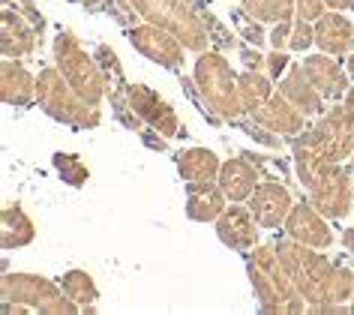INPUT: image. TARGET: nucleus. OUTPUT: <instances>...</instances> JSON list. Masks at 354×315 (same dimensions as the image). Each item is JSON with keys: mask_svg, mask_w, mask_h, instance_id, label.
Segmentation results:
<instances>
[{"mask_svg": "<svg viewBox=\"0 0 354 315\" xmlns=\"http://www.w3.org/2000/svg\"><path fill=\"white\" fill-rule=\"evenodd\" d=\"M15 6H19V10H21L24 15H28V19H30L33 24H37L39 33L46 30V19H42V12L37 10V3H33V0H15Z\"/></svg>", "mask_w": 354, "mask_h": 315, "instance_id": "58836bf2", "label": "nucleus"}, {"mask_svg": "<svg viewBox=\"0 0 354 315\" xmlns=\"http://www.w3.org/2000/svg\"><path fill=\"white\" fill-rule=\"evenodd\" d=\"M42 42L39 28L24 15L12 0H3V12H0V51L10 60H21L37 55Z\"/></svg>", "mask_w": 354, "mask_h": 315, "instance_id": "f8f14e48", "label": "nucleus"}, {"mask_svg": "<svg viewBox=\"0 0 354 315\" xmlns=\"http://www.w3.org/2000/svg\"><path fill=\"white\" fill-rule=\"evenodd\" d=\"M51 60H55L57 73L64 75L87 102L100 105L105 96H109V78H105L100 60L82 46V39L69 28H60L55 42H51Z\"/></svg>", "mask_w": 354, "mask_h": 315, "instance_id": "423d86ee", "label": "nucleus"}, {"mask_svg": "<svg viewBox=\"0 0 354 315\" xmlns=\"http://www.w3.org/2000/svg\"><path fill=\"white\" fill-rule=\"evenodd\" d=\"M219 156L210 151V147H187V151L177 153V171L187 183L196 180H216L219 178Z\"/></svg>", "mask_w": 354, "mask_h": 315, "instance_id": "b1692460", "label": "nucleus"}, {"mask_svg": "<svg viewBox=\"0 0 354 315\" xmlns=\"http://www.w3.org/2000/svg\"><path fill=\"white\" fill-rule=\"evenodd\" d=\"M295 12H297V19H304V21H313V24H315V21L327 12V3H324V0H297Z\"/></svg>", "mask_w": 354, "mask_h": 315, "instance_id": "e433bc0d", "label": "nucleus"}, {"mask_svg": "<svg viewBox=\"0 0 354 315\" xmlns=\"http://www.w3.org/2000/svg\"><path fill=\"white\" fill-rule=\"evenodd\" d=\"M250 283L255 288L261 312H306L309 303L300 297L295 279L288 276L282 258L277 256V247H255L246 258Z\"/></svg>", "mask_w": 354, "mask_h": 315, "instance_id": "7ed1b4c3", "label": "nucleus"}, {"mask_svg": "<svg viewBox=\"0 0 354 315\" xmlns=\"http://www.w3.org/2000/svg\"><path fill=\"white\" fill-rule=\"evenodd\" d=\"M315 46L330 57L354 55V24L342 12H324L315 21Z\"/></svg>", "mask_w": 354, "mask_h": 315, "instance_id": "a211bd4d", "label": "nucleus"}, {"mask_svg": "<svg viewBox=\"0 0 354 315\" xmlns=\"http://www.w3.org/2000/svg\"><path fill=\"white\" fill-rule=\"evenodd\" d=\"M141 19L171 30L189 51H207L210 30L201 10L192 0H132Z\"/></svg>", "mask_w": 354, "mask_h": 315, "instance_id": "0eeeda50", "label": "nucleus"}, {"mask_svg": "<svg viewBox=\"0 0 354 315\" xmlns=\"http://www.w3.org/2000/svg\"><path fill=\"white\" fill-rule=\"evenodd\" d=\"M241 60L246 64V69H255V73H264V69H268V55H261L259 46H250V42L241 46Z\"/></svg>", "mask_w": 354, "mask_h": 315, "instance_id": "4c0bfd02", "label": "nucleus"}, {"mask_svg": "<svg viewBox=\"0 0 354 315\" xmlns=\"http://www.w3.org/2000/svg\"><path fill=\"white\" fill-rule=\"evenodd\" d=\"M295 6L297 0H241V10L261 24L291 21V15H297Z\"/></svg>", "mask_w": 354, "mask_h": 315, "instance_id": "bb28decb", "label": "nucleus"}, {"mask_svg": "<svg viewBox=\"0 0 354 315\" xmlns=\"http://www.w3.org/2000/svg\"><path fill=\"white\" fill-rule=\"evenodd\" d=\"M216 183L223 187L228 201H246L255 192V187L261 183V171L250 156H234V160L223 162Z\"/></svg>", "mask_w": 354, "mask_h": 315, "instance_id": "aec40b11", "label": "nucleus"}, {"mask_svg": "<svg viewBox=\"0 0 354 315\" xmlns=\"http://www.w3.org/2000/svg\"><path fill=\"white\" fill-rule=\"evenodd\" d=\"M96 60H100V66H102V73H105V78H109V90L111 87H127L129 82L123 78V66H120V60H118V51H114L111 46H96Z\"/></svg>", "mask_w": 354, "mask_h": 315, "instance_id": "c85d7f7f", "label": "nucleus"}, {"mask_svg": "<svg viewBox=\"0 0 354 315\" xmlns=\"http://www.w3.org/2000/svg\"><path fill=\"white\" fill-rule=\"evenodd\" d=\"M141 142H145L147 147H153V151H168V138L162 135V133H156V129H141Z\"/></svg>", "mask_w": 354, "mask_h": 315, "instance_id": "ea45409f", "label": "nucleus"}, {"mask_svg": "<svg viewBox=\"0 0 354 315\" xmlns=\"http://www.w3.org/2000/svg\"><path fill=\"white\" fill-rule=\"evenodd\" d=\"M0 96H3L6 105L28 108V105L37 99V75L24 64H19V60L6 57L3 64H0Z\"/></svg>", "mask_w": 354, "mask_h": 315, "instance_id": "412c9836", "label": "nucleus"}, {"mask_svg": "<svg viewBox=\"0 0 354 315\" xmlns=\"http://www.w3.org/2000/svg\"><path fill=\"white\" fill-rule=\"evenodd\" d=\"M327 10H351L354 0H324Z\"/></svg>", "mask_w": 354, "mask_h": 315, "instance_id": "79ce46f5", "label": "nucleus"}, {"mask_svg": "<svg viewBox=\"0 0 354 315\" xmlns=\"http://www.w3.org/2000/svg\"><path fill=\"white\" fill-rule=\"evenodd\" d=\"M232 21L237 24V33H241V37L250 42V46H264V42H268V30L261 28V21H255L252 15H246L243 10L241 12H232Z\"/></svg>", "mask_w": 354, "mask_h": 315, "instance_id": "c756f323", "label": "nucleus"}, {"mask_svg": "<svg viewBox=\"0 0 354 315\" xmlns=\"http://www.w3.org/2000/svg\"><path fill=\"white\" fill-rule=\"evenodd\" d=\"M351 312H354V297H351Z\"/></svg>", "mask_w": 354, "mask_h": 315, "instance_id": "49530a36", "label": "nucleus"}, {"mask_svg": "<svg viewBox=\"0 0 354 315\" xmlns=\"http://www.w3.org/2000/svg\"><path fill=\"white\" fill-rule=\"evenodd\" d=\"M234 124H237V129H243V133L250 135L252 142H259V144H264V147H282V135H277L273 129L261 126V124H255L250 115H246V120L241 117V120H234Z\"/></svg>", "mask_w": 354, "mask_h": 315, "instance_id": "7c9ffc66", "label": "nucleus"}, {"mask_svg": "<svg viewBox=\"0 0 354 315\" xmlns=\"http://www.w3.org/2000/svg\"><path fill=\"white\" fill-rule=\"evenodd\" d=\"M345 69H348V75H351V82H354V55L345 60Z\"/></svg>", "mask_w": 354, "mask_h": 315, "instance_id": "c03bdc74", "label": "nucleus"}, {"mask_svg": "<svg viewBox=\"0 0 354 315\" xmlns=\"http://www.w3.org/2000/svg\"><path fill=\"white\" fill-rule=\"evenodd\" d=\"M201 10V6H198ZM205 15V21H207V30H210V46H216V48H232L234 46V33H228L225 24H219L210 12H201Z\"/></svg>", "mask_w": 354, "mask_h": 315, "instance_id": "72a5a7b5", "label": "nucleus"}, {"mask_svg": "<svg viewBox=\"0 0 354 315\" xmlns=\"http://www.w3.org/2000/svg\"><path fill=\"white\" fill-rule=\"evenodd\" d=\"M0 294H3V303H19V306H28V309L42 312V315L82 312V306L60 288V283H51V279L39 276V274H3V279H0Z\"/></svg>", "mask_w": 354, "mask_h": 315, "instance_id": "6e6552de", "label": "nucleus"}, {"mask_svg": "<svg viewBox=\"0 0 354 315\" xmlns=\"http://www.w3.org/2000/svg\"><path fill=\"white\" fill-rule=\"evenodd\" d=\"M192 82H196L201 99L207 102V108L214 111L216 117L234 124V120H241L246 115L243 99H241V87H237V73L216 48L198 51L196 66H192Z\"/></svg>", "mask_w": 354, "mask_h": 315, "instance_id": "20e7f679", "label": "nucleus"}, {"mask_svg": "<svg viewBox=\"0 0 354 315\" xmlns=\"http://www.w3.org/2000/svg\"><path fill=\"white\" fill-rule=\"evenodd\" d=\"M250 117L255 120V124L273 129L277 135L288 138V142H291V138H297L306 129V115L297 108L295 102H288V96L282 93V90L273 93L270 99L264 102L259 111H252Z\"/></svg>", "mask_w": 354, "mask_h": 315, "instance_id": "2eb2a0df", "label": "nucleus"}, {"mask_svg": "<svg viewBox=\"0 0 354 315\" xmlns=\"http://www.w3.org/2000/svg\"><path fill=\"white\" fill-rule=\"evenodd\" d=\"M123 96H127V102L132 105V111L145 120L150 129H156V133H162L165 138H180L187 129H183L180 117H177L174 105L162 99L153 87L147 84H127L123 87Z\"/></svg>", "mask_w": 354, "mask_h": 315, "instance_id": "9d476101", "label": "nucleus"}, {"mask_svg": "<svg viewBox=\"0 0 354 315\" xmlns=\"http://www.w3.org/2000/svg\"><path fill=\"white\" fill-rule=\"evenodd\" d=\"M78 3H82V6H84V10H91V12H102L105 0H78Z\"/></svg>", "mask_w": 354, "mask_h": 315, "instance_id": "37998d69", "label": "nucleus"}, {"mask_svg": "<svg viewBox=\"0 0 354 315\" xmlns=\"http://www.w3.org/2000/svg\"><path fill=\"white\" fill-rule=\"evenodd\" d=\"M277 247V256L282 258L288 276L295 279L300 297L309 303V312H315L318 306L330 303H348L354 297V270L339 267L324 256L322 249H313L306 243L295 238H282Z\"/></svg>", "mask_w": 354, "mask_h": 315, "instance_id": "f03ea898", "label": "nucleus"}, {"mask_svg": "<svg viewBox=\"0 0 354 315\" xmlns=\"http://www.w3.org/2000/svg\"><path fill=\"white\" fill-rule=\"evenodd\" d=\"M342 247L354 256V225H351V229H345V231H342Z\"/></svg>", "mask_w": 354, "mask_h": 315, "instance_id": "a19ab883", "label": "nucleus"}, {"mask_svg": "<svg viewBox=\"0 0 354 315\" xmlns=\"http://www.w3.org/2000/svg\"><path fill=\"white\" fill-rule=\"evenodd\" d=\"M246 204H250L252 216L259 220L261 229H277L288 220L291 207L297 204L295 195H291V189L286 183H277V180H264L255 187V192L250 198H246Z\"/></svg>", "mask_w": 354, "mask_h": 315, "instance_id": "4468645a", "label": "nucleus"}, {"mask_svg": "<svg viewBox=\"0 0 354 315\" xmlns=\"http://www.w3.org/2000/svg\"><path fill=\"white\" fill-rule=\"evenodd\" d=\"M288 66H291V57H288V51H279V48H273L270 55H268V69H264V73H268L273 82H279L282 75L288 73Z\"/></svg>", "mask_w": 354, "mask_h": 315, "instance_id": "f704fd0d", "label": "nucleus"}, {"mask_svg": "<svg viewBox=\"0 0 354 315\" xmlns=\"http://www.w3.org/2000/svg\"><path fill=\"white\" fill-rule=\"evenodd\" d=\"M348 169H351V174H354V153H351V165H348Z\"/></svg>", "mask_w": 354, "mask_h": 315, "instance_id": "a18cd8bd", "label": "nucleus"}, {"mask_svg": "<svg viewBox=\"0 0 354 315\" xmlns=\"http://www.w3.org/2000/svg\"><path fill=\"white\" fill-rule=\"evenodd\" d=\"M37 240V225L19 204H6L0 213V243L3 249H21Z\"/></svg>", "mask_w": 354, "mask_h": 315, "instance_id": "5701e85b", "label": "nucleus"}, {"mask_svg": "<svg viewBox=\"0 0 354 315\" xmlns=\"http://www.w3.org/2000/svg\"><path fill=\"white\" fill-rule=\"evenodd\" d=\"M129 46L138 51L141 57H147V60H153V64L159 66H165V69H180L183 66V42L174 37L171 30H165V28H159V24H136V28L129 30Z\"/></svg>", "mask_w": 354, "mask_h": 315, "instance_id": "9b49d317", "label": "nucleus"}, {"mask_svg": "<svg viewBox=\"0 0 354 315\" xmlns=\"http://www.w3.org/2000/svg\"><path fill=\"white\" fill-rule=\"evenodd\" d=\"M304 73L306 78L315 84V90L324 96V102H336V99H342L345 93L351 90V75H348V69H342L330 55H309L304 57Z\"/></svg>", "mask_w": 354, "mask_h": 315, "instance_id": "f3484780", "label": "nucleus"}, {"mask_svg": "<svg viewBox=\"0 0 354 315\" xmlns=\"http://www.w3.org/2000/svg\"><path fill=\"white\" fill-rule=\"evenodd\" d=\"M282 229H286L288 238H295L300 243H306V247L313 249H330L333 247V229L327 225V216L318 213L313 207V201H297L295 207H291L288 220L282 222Z\"/></svg>", "mask_w": 354, "mask_h": 315, "instance_id": "ddd939ff", "label": "nucleus"}, {"mask_svg": "<svg viewBox=\"0 0 354 315\" xmlns=\"http://www.w3.org/2000/svg\"><path fill=\"white\" fill-rule=\"evenodd\" d=\"M60 288L82 306V312H93V303L100 300V288H96L93 276L87 270H69L60 276Z\"/></svg>", "mask_w": 354, "mask_h": 315, "instance_id": "a878e982", "label": "nucleus"}, {"mask_svg": "<svg viewBox=\"0 0 354 315\" xmlns=\"http://www.w3.org/2000/svg\"><path fill=\"white\" fill-rule=\"evenodd\" d=\"M37 102L48 117H55L73 129H100V124H102V108L96 102H87L84 96L57 73V66L39 69Z\"/></svg>", "mask_w": 354, "mask_h": 315, "instance_id": "39448f33", "label": "nucleus"}, {"mask_svg": "<svg viewBox=\"0 0 354 315\" xmlns=\"http://www.w3.org/2000/svg\"><path fill=\"white\" fill-rule=\"evenodd\" d=\"M259 220L252 216V210L250 204H234L232 207H225L223 210V216L216 220V234H219V240L225 243L228 249H255L259 247Z\"/></svg>", "mask_w": 354, "mask_h": 315, "instance_id": "dca6fc26", "label": "nucleus"}, {"mask_svg": "<svg viewBox=\"0 0 354 315\" xmlns=\"http://www.w3.org/2000/svg\"><path fill=\"white\" fill-rule=\"evenodd\" d=\"M237 87H241V99H243L246 115L259 111L273 96V78L268 73H255V69H246V73L237 75Z\"/></svg>", "mask_w": 354, "mask_h": 315, "instance_id": "393cba45", "label": "nucleus"}, {"mask_svg": "<svg viewBox=\"0 0 354 315\" xmlns=\"http://www.w3.org/2000/svg\"><path fill=\"white\" fill-rule=\"evenodd\" d=\"M279 90L288 96V102H295L306 117H318L324 115V96L315 90V84L306 78L304 66L300 64H291L288 73L279 78Z\"/></svg>", "mask_w": 354, "mask_h": 315, "instance_id": "4be33fe9", "label": "nucleus"}, {"mask_svg": "<svg viewBox=\"0 0 354 315\" xmlns=\"http://www.w3.org/2000/svg\"><path fill=\"white\" fill-rule=\"evenodd\" d=\"M306 192L318 213H324L327 220H342V216H348L354 201V174L342 162L322 165L315 178L309 180Z\"/></svg>", "mask_w": 354, "mask_h": 315, "instance_id": "1a4fd4ad", "label": "nucleus"}, {"mask_svg": "<svg viewBox=\"0 0 354 315\" xmlns=\"http://www.w3.org/2000/svg\"><path fill=\"white\" fill-rule=\"evenodd\" d=\"M51 165L60 174V180L69 183V187H84L91 180V169H87L78 153H55L51 156Z\"/></svg>", "mask_w": 354, "mask_h": 315, "instance_id": "cd10ccee", "label": "nucleus"}, {"mask_svg": "<svg viewBox=\"0 0 354 315\" xmlns=\"http://www.w3.org/2000/svg\"><path fill=\"white\" fill-rule=\"evenodd\" d=\"M105 6H109V12L114 15V21L123 24L127 30H132L141 19V12L136 10V3L132 0H105Z\"/></svg>", "mask_w": 354, "mask_h": 315, "instance_id": "2f4dec72", "label": "nucleus"}, {"mask_svg": "<svg viewBox=\"0 0 354 315\" xmlns=\"http://www.w3.org/2000/svg\"><path fill=\"white\" fill-rule=\"evenodd\" d=\"M228 195L216 180H196L187 183V216L192 222H216L223 216Z\"/></svg>", "mask_w": 354, "mask_h": 315, "instance_id": "6ab92c4d", "label": "nucleus"}, {"mask_svg": "<svg viewBox=\"0 0 354 315\" xmlns=\"http://www.w3.org/2000/svg\"><path fill=\"white\" fill-rule=\"evenodd\" d=\"M291 30H295V21L273 24V30H268V42H270L273 48H279V51H288V46H291Z\"/></svg>", "mask_w": 354, "mask_h": 315, "instance_id": "c9c22d12", "label": "nucleus"}, {"mask_svg": "<svg viewBox=\"0 0 354 315\" xmlns=\"http://www.w3.org/2000/svg\"><path fill=\"white\" fill-rule=\"evenodd\" d=\"M297 180L309 187L322 165L345 162L354 153V87L342 96L339 105H330L324 115L315 117L297 138H291Z\"/></svg>", "mask_w": 354, "mask_h": 315, "instance_id": "f257e3e1", "label": "nucleus"}, {"mask_svg": "<svg viewBox=\"0 0 354 315\" xmlns=\"http://www.w3.org/2000/svg\"><path fill=\"white\" fill-rule=\"evenodd\" d=\"M313 46H315V24L297 19L295 21V30H291V46H288V51H309Z\"/></svg>", "mask_w": 354, "mask_h": 315, "instance_id": "473e14b6", "label": "nucleus"}]
</instances>
